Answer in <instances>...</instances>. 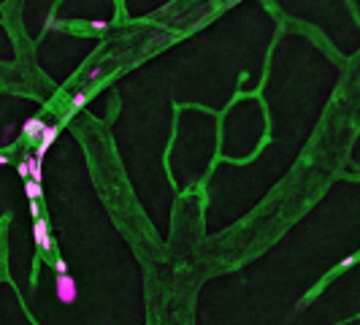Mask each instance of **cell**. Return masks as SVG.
<instances>
[{"mask_svg": "<svg viewBox=\"0 0 360 325\" xmlns=\"http://www.w3.org/2000/svg\"><path fill=\"white\" fill-rule=\"evenodd\" d=\"M76 293H79V287H76V279L71 274H57V298L62 304H73Z\"/></svg>", "mask_w": 360, "mask_h": 325, "instance_id": "cell-1", "label": "cell"}, {"mask_svg": "<svg viewBox=\"0 0 360 325\" xmlns=\"http://www.w3.org/2000/svg\"><path fill=\"white\" fill-rule=\"evenodd\" d=\"M33 239H36V244L44 252H49L51 249V236H49V225H46L44 217L36 219V225H33Z\"/></svg>", "mask_w": 360, "mask_h": 325, "instance_id": "cell-2", "label": "cell"}, {"mask_svg": "<svg viewBox=\"0 0 360 325\" xmlns=\"http://www.w3.org/2000/svg\"><path fill=\"white\" fill-rule=\"evenodd\" d=\"M57 133H60V127H57V125H46V130L41 133V144H38V149H36V158H41V160H44L46 149H49L51 144H54Z\"/></svg>", "mask_w": 360, "mask_h": 325, "instance_id": "cell-3", "label": "cell"}, {"mask_svg": "<svg viewBox=\"0 0 360 325\" xmlns=\"http://www.w3.org/2000/svg\"><path fill=\"white\" fill-rule=\"evenodd\" d=\"M22 130H25V136L36 138V136H41V133L46 130V119H41V117H36V119H27Z\"/></svg>", "mask_w": 360, "mask_h": 325, "instance_id": "cell-4", "label": "cell"}, {"mask_svg": "<svg viewBox=\"0 0 360 325\" xmlns=\"http://www.w3.org/2000/svg\"><path fill=\"white\" fill-rule=\"evenodd\" d=\"M25 162H27V179H36V182H41V179H44V173H41V158L30 155Z\"/></svg>", "mask_w": 360, "mask_h": 325, "instance_id": "cell-5", "label": "cell"}, {"mask_svg": "<svg viewBox=\"0 0 360 325\" xmlns=\"http://www.w3.org/2000/svg\"><path fill=\"white\" fill-rule=\"evenodd\" d=\"M25 195L30 201H38L41 198V182H36V179H27V182H25Z\"/></svg>", "mask_w": 360, "mask_h": 325, "instance_id": "cell-6", "label": "cell"}, {"mask_svg": "<svg viewBox=\"0 0 360 325\" xmlns=\"http://www.w3.org/2000/svg\"><path fill=\"white\" fill-rule=\"evenodd\" d=\"M54 269H57V274H68V263H65V260H57Z\"/></svg>", "mask_w": 360, "mask_h": 325, "instance_id": "cell-7", "label": "cell"}, {"mask_svg": "<svg viewBox=\"0 0 360 325\" xmlns=\"http://www.w3.org/2000/svg\"><path fill=\"white\" fill-rule=\"evenodd\" d=\"M30 214H33V219H38V217H41V209L36 206V201L30 203Z\"/></svg>", "mask_w": 360, "mask_h": 325, "instance_id": "cell-8", "label": "cell"}, {"mask_svg": "<svg viewBox=\"0 0 360 325\" xmlns=\"http://www.w3.org/2000/svg\"><path fill=\"white\" fill-rule=\"evenodd\" d=\"M84 92H79V95H73V106H81V103H84Z\"/></svg>", "mask_w": 360, "mask_h": 325, "instance_id": "cell-9", "label": "cell"}, {"mask_svg": "<svg viewBox=\"0 0 360 325\" xmlns=\"http://www.w3.org/2000/svg\"><path fill=\"white\" fill-rule=\"evenodd\" d=\"M92 30H106V22H92Z\"/></svg>", "mask_w": 360, "mask_h": 325, "instance_id": "cell-10", "label": "cell"}, {"mask_svg": "<svg viewBox=\"0 0 360 325\" xmlns=\"http://www.w3.org/2000/svg\"><path fill=\"white\" fill-rule=\"evenodd\" d=\"M5 162H8V160H5V158H3V155H0V165H5Z\"/></svg>", "mask_w": 360, "mask_h": 325, "instance_id": "cell-11", "label": "cell"}]
</instances>
